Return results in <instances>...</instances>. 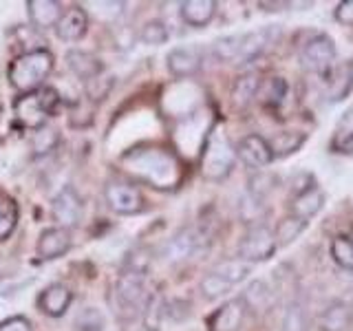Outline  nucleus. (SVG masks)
<instances>
[{
	"instance_id": "23",
	"label": "nucleus",
	"mask_w": 353,
	"mask_h": 331,
	"mask_svg": "<svg viewBox=\"0 0 353 331\" xmlns=\"http://www.w3.org/2000/svg\"><path fill=\"white\" fill-rule=\"evenodd\" d=\"M179 14L188 27L201 29L216 16V3L214 0H185L179 5Z\"/></svg>"
},
{
	"instance_id": "21",
	"label": "nucleus",
	"mask_w": 353,
	"mask_h": 331,
	"mask_svg": "<svg viewBox=\"0 0 353 331\" xmlns=\"http://www.w3.org/2000/svg\"><path fill=\"white\" fill-rule=\"evenodd\" d=\"M327 97L329 102H342L353 91V60H345L329 69Z\"/></svg>"
},
{
	"instance_id": "16",
	"label": "nucleus",
	"mask_w": 353,
	"mask_h": 331,
	"mask_svg": "<svg viewBox=\"0 0 353 331\" xmlns=\"http://www.w3.org/2000/svg\"><path fill=\"white\" fill-rule=\"evenodd\" d=\"M248 309L241 298L225 301L216 312L208 318V331H239L243 320H245Z\"/></svg>"
},
{
	"instance_id": "3",
	"label": "nucleus",
	"mask_w": 353,
	"mask_h": 331,
	"mask_svg": "<svg viewBox=\"0 0 353 331\" xmlns=\"http://www.w3.org/2000/svg\"><path fill=\"white\" fill-rule=\"evenodd\" d=\"M53 71V53L49 49H36L25 51L18 58L9 62L7 80L11 88H16L18 93H36L47 82V77Z\"/></svg>"
},
{
	"instance_id": "25",
	"label": "nucleus",
	"mask_w": 353,
	"mask_h": 331,
	"mask_svg": "<svg viewBox=\"0 0 353 331\" xmlns=\"http://www.w3.org/2000/svg\"><path fill=\"white\" fill-rule=\"evenodd\" d=\"M351 325V309L347 303L334 301L320 314V331H347Z\"/></svg>"
},
{
	"instance_id": "5",
	"label": "nucleus",
	"mask_w": 353,
	"mask_h": 331,
	"mask_svg": "<svg viewBox=\"0 0 353 331\" xmlns=\"http://www.w3.org/2000/svg\"><path fill=\"white\" fill-rule=\"evenodd\" d=\"M208 245V234L196 225H185L179 232L163 243L161 259L168 265H181L185 261L194 259L199 252H203Z\"/></svg>"
},
{
	"instance_id": "38",
	"label": "nucleus",
	"mask_w": 353,
	"mask_h": 331,
	"mask_svg": "<svg viewBox=\"0 0 353 331\" xmlns=\"http://www.w3.org/2000/svg\"><path fill=\"white\" fill-rule=\"evenodd\" d=\"M199 290H201V296L205 301H216V298H223L225 294H230L232 287L221 281L216 274L208 272L201 279V283H199Z\"/></svg>"
},
{
	"instance_id": "2",
	"label": "nucleus",
	"mask_w": 353,
	"mask_h": 331,
	"mask_svg": "<svg viewBox=\"0 0 353 331\" xmlns=\"http://www.w3.org/2000/svg\"><path fill=\"white\" fill-rule=\"evenodd\" d=\"M152 298L154 294L148 287V274L130 272V270H121V274L113 283V292H110L113 312L121 325L143 320V314H146Z\"/></svg>"
},
{
	"instance_id": "35",
	"label": "nucleus",
	"mask_w": 353,
	"mask_h": 331,
	"mask_svg": "<svg viewBox=\"0 0 353 331\" xmlns=\"http://www.w3.org/2000/svg\"><path fill=\"white\" fill-rule=\"evenodd\" d=\"M287 82L285 77H272L268 84H261V91H259V97L263 95V104L270 106V108H279L283 106L285 97H287Z\"/></svg>"
},
{
	"instance_id": "4",
	"label": "nucleus",
	"mask_w": 353,
	"mask_h": 331,
	"mask_svg": "<svg viewBox=\"0 0 353 331\" xmlns=\"http://www.w3.org/2000/svg\"><path fill=\"white\" fill-rule=\"evenodd\" d=\"M234 163H236V150L232 146L228 132L221 126L210 128L201 150V174L208 181L214 183L225 181L232 174V170H234Z\"/></svg>"
},
{
	"instance_id": "27",
	"label": "nucleus",
	"mask_w": 353,
	"mask_h": 331,
	"mask_svg": "<svg viewBox=\"0 0 353 331\" xmlns=\"http://www.w3.org/2000/svg\"><path fill=\"white\" fill-rule=\"evenodd\" d=\"M60 143V135L58 130L53 126H42L38 130L31 132L29 137V148H31V157L33 159H40V157H47L55 150V146Z\"/></svg>"
},
{
	"instance_id": "9",
	"label": "nucleus",
	"mask_w": 353,
	"mask_h": 331,
	"mask_svg": "<svg viewBox=\"0 0 353 331\" xmlns=\"http://www.w3.org/2000/svg\"><path fill=\"white\" fill-rule=\"evenodd\" d=\"M51 217L60 228H77L84 219V199L73 185H64L51 201Z\"/></svg>"
},
{
	"instance_id": "28",
	"label": "nucleus",
	"mask_w": 353,
	"mask_h": 331,
	"mask_svg": "<svg viewBox=\"0 0 353 331\" xmlns=\"http://www.w3.org/2000/svg\"><path fill=\"white\" fill-rule=\"evenodd\" d=\"M309 221L301 219V217H294V214H287L285 219L279 221V225L274 230V237H276V245H292L296 239H301V234L307 230Z\"/></svg>"
},
{
	"instance_id": "8",
	"label": "nucleus",
	"mask_w": 353,
	"mask_h": 331,
	"mask_svg": "<svg viewBox=\"0 0 353 331\" xmlns=\"http://www.w3.org/2000/svg\"><path fill=\"white\" fill-rule=\"evenodd\" d=\"M104 199L108 208L113 210L115 214L121 217H132V214H139L146 201H143V194L135 183H128V181H108L104 185Z\"/></svg>"
},
{
	"instance_id": "14",
	"label": "nucleus",
	"mask_w": 353,
	"mask_h": 331,
	"mask_svg": "<svg viewBox=\"0 0 353 331\" xmlns=\"http://www.w3.org/2000/svg\"><path fill=\"white\" fill-rule=\"evenodd\" d=\"M64 62H66V69H69L77 80H82V82H91L104 73V64L93 51L69 49L64 55Z\"/></svg>"
},
{
	"instance_id": "22",
	"label": "nucleus",
	"mask_w": 353,
	"mask_h": 331,
	"mask_svg": "<svg viewBox=\"0 0 353 331\" xmlns=\"http://www.w3.org/2000/svg\"><path fill=\"white\" fill-rule=\"evenodd\" d=\"M64 9L55 0H29L27 3V16L31 20L33 29L44 31V29H55L58 20L62 18Z\"/></svg>"
},
{
	"instance_id": "36",
	"label": "nucleus",
	"mask_w": 353,
	"mask_h": 331,
	"mask_svg": "<svg viewBox=\"0 0 353 331\" xmlns=\"http://www.w3.org/2000/svg\"><path fill=\"white\" fill-rule=\"evenodd\" d=\"M18 223V205L11 197L0 194V241L9 239Z\"/></svg>"
},
{
	"instance_id": "43",
	"label": "nucleus",
	"mask_w": 353,
	"mask_h": 331,
	"mask_svg": "<svg viewBox=\"0 0 353 331\" xmlns=\"http://www.w3.org/2000/svg\"><path fill=\"white\" fill-rule=\"evenodd\" d=\"M0 331H33L31 320L25 316H11L0 323Z\"/></svg>"
},
{
	"instance_id": "42",
	"label": "nucleus",
	"mask_w": 353,
	"mask_h": 331,
	"mask_svg": "<svg viewBox=\"0 0 353 331\" xmlns=\"http://www.w3.org/2000/svg\"><path fill=\"white\" fill-rule=\"evenodd\" d=\"M336 139L338 143H347L353 139V106L345 110V115L340 117L336 126Z\"/></svg>"
},
{
	"instance_id": "34",
	"label": "nucleus",
	"mask_w": 353,
	"mask_h": 331,
	"mask_svg": "<svg viewBox=\"0 0 353 331\" xmlns=\"http://www.w3.org/2000/svg\"><path fill=\"white\" fill-rule=\"evenodd\" d=\"M239 214L245 223L259 225V223H263V217L268 214V205H265V201H261V199L245 192L239 203Z\"/></svg>"
},
{
	"instance_id": "1",
	"label": "nucleus",
	"mask_w": 353,
	"mask_h": 331,
	"mask_svg": "<svg viewBox=\"0 0 353 331\" xmlns=\"http://www.w3.org/2000/svg\"><path fill=\"white\" fill-rule=\"evenodd\" d=\"M121 168H124L132 179L141 181L154 190H172L181 183L183 168L179 157L157 143H146V146L130 148L119 157Z\"/></svg>"
},
{
	"instance_id": "17",
	"label": "nucleus",
	"mask_w": 353,
	"mask_h": 331,
	"mask_svg": "<svg viewBox=\"0 0 353 331\" xmlns=\"http://www.w3.org/2000/svg\"><path fill=\"white\" fill-rule=\"evenodd\" d=\"M71 303H73V292L64 283H51L38 296V309L51 318L64 316Z\"/></svg>"
},
{
	"instance_id": "15",
	"label": "nucleus",
	"mask_w": 353,
	"mask_h": 331,
	"mask_svg": "<svg viewBox=\"0 0 353 331\" xmlns=\"http://www.w3.org/2000/svg\"><path fill=\"white\" fill-rule=\"evenodd\" d=\"M14 115L18 119V124L29 128V130H38L42 126H47V117H49L42 102H40L38 91L20 95L14 102Z\"/></svg>"
},
{
	"instance_id": "30",
	"label": "nucleus",
	"mask_w": 353,
	"mask_h": 331,
	"mask_svg": "<svg viewBox=\"0 0 353 331\" xmlns=\"http://www.w3.org/2000/svg\"><path fill=\"white\" fill-rule=\"evenodd\" d=\"M329 254L340 270L353 272V232L351 234H338L329 243Z\"/></svg>"
},
{
	"instance_id": "40",
	"label": "nucleus",
	"mask_w": 353,
	"mask_h": 331,
	"mask_svg": "<svg viewBox=\"0 0 353 331\" xmlns=\"http://www.w3.org/2000/svg\"><path fill=\"white\" fill-rule=\"evenodd\" d=\"M88 7H95L97 18L115 22L121 14H124L126 3H88Z\"/></svg>"
},
{
	"instance_id": "44",
	"label": "nucleus",
	"mask_w": 353,
	"mask_h": 331,
	"mask_svg": "<svg viewBox=\"0 0 353 331\" xmlns=\"http://www.w3.org/2000/svg\"><path fill=\"white\" fill-rule=\"evenodd\" d=\"M334 16H336V20L340 22V25L351 27L353 25V0H342V3L336 7Z\"/></svg>"
},
{
	"instance_id": "18",
	"label": "nucleus",
	"mask_w": 353,
	"mask_h": 331,
	"mask_svg": "<svg viewBox=\"0 0 353 331\" xmlns=\"http://www.w3.org/2000/svg\"><path fill=\"white\" fill-rule=\"evenodd\" d=\"M325 192L316 181L309 183L303 190L294 192L292 197V203H290V214L294 217H301L305 221H309L312 217H316L320 210L325 208Z\"/></svg>"
},
{
	"instance_id": "32",
	"label": "nucleus",
	"mask_w": 353,
	"mask_h": 331,
	"mask_svg": "<svg viewBox=\"0 0 353 331\" xmlns=\"http://www.w3.org/2000/svg\"><path fill=\"white\" fill-rule=\"evenodd\" d=\"M139 40L146 44V47H159V44H165L170 40V29L159 18L148 20V22H143V27L139 31Z\"/></svg>"
},
{
	"instance_id": "39",
	"label": "nucleus",
	"mask_w": 353,
	"mask_h": 331,
	"mask_svg": "<svg viewBox=\"0 0 353 331\" xmlns=\"http://www.w3.org/2000/svg\"><path fill=\"white\" fill-rule=\"evenodd\" d=\"M274 188H276V177L270 174V172H259V174H254L250 179L245 192L261 199V201H268V197L272 194Z\"/></svg>"
},
{
	"instance_id": "45",
	"label": "nucleus",
	"mask_w": 353,
	"mask_h": 331,
	"mask_svg": "<svg viewBox=\"0 0 353 331\" xmlns=\"http://www.w3.org/2000/svg\"><path fill=\"white\" fill-rule=\"evenodd\" d=\"M261 7L265 11H281L285 7H290V3H261Z\"/></svg>"
},
{
	"instance_id": "12",
	"label": "nucleus",
	"mask_w": 353,
	"mask_h": 331,
	"mask_svg": "<svg viewBox=\"0 0 353 331\" xmlns=\"http://www.w3.org/2000/svg\"><path fill=\"white\" fill-rule=\"evenodd\" d=\"M165 66H168V71L174 77H179V80L192 77L201 71V66H203V49L196 47V44H190V47H174L165 55Z\"/></svg>"
},
{
	"instance_id": "20",
	"label": "nucleus",
	"mask_w": 353,
	"mask_h": 331,
	"mask_svg": "<svg viewBox=\"0 0 353 331\" xmlns=\"http://www.w3.org/2000/svg\"><path fill=\"white\" fill-rule=\"evenodd\" d=\"M241 301H243V305H245L248 312L256 314V316H263V314H268L270 309H274V305H276V292L272 290L270 283L256 279V281H252L245 287V292H243Z\"/></svg>"
},
{
	"instance_id": "33",
	"label": "nucleus",
	"mask_w": 353,
	"mask_h": 331,
	"mask_svg": "<svg viewBox=\"0 0 353 331\" xmlns=\"http://www.w3.org/2000/svg\"><path fill=\"white\" fill-rule=\"evenodd\" d=\"M268 141H270V148H272L274 159H276V157H287V154L296 152L303 146L305 135H298V132L287 130V132H279V135L268 139Z\"/></svg>"
},
{
	"instance_id": "6",
	"label": "nucleus",
	"mask_w": 353,
	"mask_h": 331,
	"mask_svg": "<svg viewBox=\"0 0 353 331\" xmlns=\"http://www.w3.org/2000/svg\"><path fill=\"white\" fill-rule=\"evenodd\" d=\"M276 250H279V245H276L274 230L268 223H259V225H250L245 234L241 237L236 259L254 265V263L270 261L276 254Z\"/></svg>"
},
{
	"instance_id": "19",
	"label": "nucleus",
	"mask_w": 353,
	"mask_h": 331,
	"mask_svg": "<svg viewBox=\"0 0 353 331\" xmlns=\"http://www.w3.org/2000/svg\"><path fill=\"white\" fill-rule=\"evenodd\" d=\"M88 31V14L82 7H69L55 25V33L62 42H77L86 36Z\"/></svg>"
},
{
	"instance_id": "31",
	"label": "nucleus",
	"mask_w": 353,
	"mask_h": 331,
	"mask_svg": "<svg viewBox=\"0 0 353 331\" xmlns=\"http://www.w3.org/2000/svg\"><path fill=\"white\" fill-rule=\"evenodd\" d=\"M241 38L243 33H232V36H223V38H216L210 47V53L212 58L219 62H234L239 58V51H241Z\"/></svg>"
},
{
	"instance_id": "41",
	"label": "nucleus",
	"mask_w": 353,
	"mask_h": 331,
	"mask_svg": "<svg viewBox=\"0 0 353 331\" xmlns=\"http://www.w3.org/2000/svg\"><path fill=\"white\" fill-rule=\"evenodd\" d=\"M38 95H40V102H42L44 110H47V115H55V113H58V108L62 104V97H60L58 91H55V88L42 86L40 91H38Z\"/></svg>"
},
{
	"instance_id": "11",
	"label": "nucleus",
	"mask_w": 353,
	"mask_h": 331,
	"mask_svg": "<svg viewBox=\"0 0 353 331\" xmlns=\"http://www.w3.org/2000/svg\"><path fill=\"white\" fill-rule=\"evenodd\" d=\"M279 31H281L279 25H268V27H261L256 31L243 33L236 64H248L252 60L261 58V55L276 42V38H279Z\"/></svg>"
},
{
	"instance_id": "24",
	"label": "nucleus",
	"mask_w": 353,
	"mask_h": 331,
	"mask_svg": "<svg viewBox=\"0 0 353 331\" xmlns=\"http://www.w3.org/2000/svg\"><path fill=\"white\" fill-rule=\"evenodd\" d=\"M261 75L259 73H243L239 80L232 86V104L236 108H248L254 99L259 97V91H261Z\"/></svg>"
},
{
	"instance_id": "7",
	"label": "nucleus",
	"mask_w": 353,
	"mask_h": 331,
	"mask_svg": "<svg viewBox=\"0 0 353 331\" xmlns=\"http://www.w3.org/2000/svg\"><path fill=\"white\" fill-rule=\"evenodd\" d=\"M298 60H301L303 69L312 73H329L331 66L336 64V44L327 33H316L301 47Z\"/></svg>"
},
{
	"instance_id": "29",
	"label": "nucleus",
	"mask_w": 353,
	"mask_h": 331,
	"mask_svg": "<svg viewBox=\"0 0 353 331\" xmlns=\"http://www.w3.org/2000/svg\"><path fill=\"white\" fill-rule=\"evenodd\" d=\"M312 320H309L307 307L301 301L287 303L283 318H281V331H309Z\"/></svg>"
},
{
	"instance_id": "37",
	"label": "nucleus",
	"mask_w": 353,
	"mask_h": 331,
	"mask_svg": "<svg viewBox=\"0 0 353 331\" xmlns=\"http://www.w3.org/2000/svg\"><path fill=\"white\" fill-rule=\"evenodd\" d=\"M75 331H104L106 329V318L97 307H84L82 312H77L73 320Z\"/></svg>"
},
{
	"instance_id": "10",
	"label": "nucleus",
	"mask_w": 353,
	"mask_h": 331,
	"mask_svg": "<svg viewBox=\"0 0 353 331\" xmlns=\"http://www.w3.org/2000/svg\"><path fill=\"white\" fill-rule=\"evenodd\" d=\"M236 159L250 170H265L274 161V152L270 148V141L261 135H245L236 143Z\"/></svg>"
},
{
	"instance_id": "13",
	"label": "nucleus",
	"mask_w": 353,
	"mask_h": 331,
	"mask_svg": "<svg viewBox=\"0 0 353 331\" xmlns=\"http://www.w3.org/2000/svg\"><path fill=\"white\" fill-rule=\"evenodd\" d=\"M71 245H73L71 230L53 225V228H47L40 232V239L36 243V252L42 261H55V259L64 257V254L71 250Z\"/></svg>"
},
{
	"instance_id": "26",
	"label": "nucleus",
	"mask_w": 353,
	"mask_h": 331,
	"mask_svg": "<svg viewBox=\"0 0 353 331\" xmlns=\"http://www.w3.org/2000/svg\"><path fill=\"white\" fill-rule=\"evenodd\" d=\"M210 272L216 274L221 281L228 283L232 290H234L236 285H241L252 274V265L245 263V261H241V259H228V261L216 263Z\"/></svg>"
}]
</instances>
